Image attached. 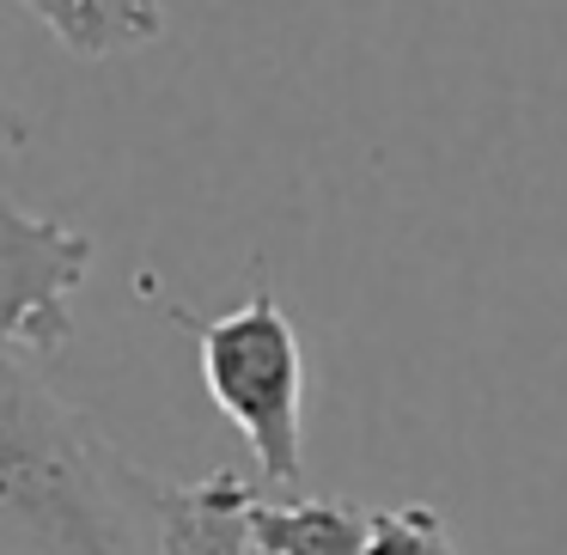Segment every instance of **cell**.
Masks as SVG:
<instances>
[{
    "instance_id": "cell-5",
    "label": "cell",
    "mask_w": 567,
    "mask_h": 555,
    "mask_svg": "<svg viewBox=\"0 0 567 555\" xmlns=\"http://www.w3.org/2000/svg\"><path fill=\"white\" fill-rule=\"evenodd\" d=\"M257 555H367L372 513L336 494H262L250 501Z\"/></svg>"
},
{
    "instance_id": "cell-2",
    "label": "cell",
    "mask_w": 567,
    "mask_h": 555,
    "mask_svg": "<svg viewBox=\"0 0 567 555\" xmlns=\"http://www.w3.org/2000/svg\"><path fill=\"white\" fill-rule=\"evenodd\" d=\"M172 323H184L196 342V367L214 409L250 440L257 489L299 494L306 482V348L262 269L233 311L196 318L172 306Z\"/></svg>"
},
{
    "instance_id": "cell-7",
    "label": "cell",
    "mask_w": 567,
    "mask_h": 555,
    "mask_svg": "<svg viewBox=\"0 0 567 555\" xmlns=\"http://www.w3.org/2000/svg\"><path fill=\"white\" fill-rule=\"evenodd\" d=\"M367 555H464V549H457L445 513L409 501V506H372Z\"/></svg>"
},
{
    "instance_id": "cell-3",
    "label": "cell",
    "mask_w": 567,
    "mask_h": 555,
    "mask_svg": "<svg viewBox=\"0 0 567 555\" xmlns=\"http://www.w3.org/2000/svg\"><path fill=\"white\" fill-rule=\"evenodd\" d=\"M99 263V238L0 196V354L50 367L74 342V294Z\"/></svg>"
},
{
    "instance_id": "cell-1",
    "label": "cell",
    "mask_w": 567,
    "mask_h": 555,
    "mask_svg": "<svg viewBox=\"0 0 567 555\" xmlns=\"http://www.w3.org/2000/svg\"><path fill=\"white\" fill-rule=\"evenodd\" d=\"M165 482L50 391L38 360L0 354V555H159Z\"/></svg>"
},
{
    "instance_id": "cell-6",
    "label": "cell",
    "mask_w": 567,
    "mask_h": 555,
    "mask_svg": "<svg viewBox=\"0 0 567 555\" xmlns=\"http://www.w3.org/2000/svg\"><path fill=\"white\" fill-rule=\"evenodd\" d=\"M25 13H38L74 62H111L165 38L159 0H25Z\"/></svg>"
},
{
    "instance_id": "cell-4",
    "label": "cell",
    "mask_w": 567,
    "mask_h": 555,
    "mask_svg": "<svg viewBox=\"0 0 567 555\" xmlns=\"http://www.w3.org/2000/svg\"><path fill=\"white\" fill-rule=\"evenodd\" d=\"M250 501L257 489L238 482V470H214L202 482H165L159 555H257Z\"/></svg>"
}]
</instances>
